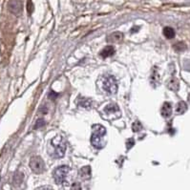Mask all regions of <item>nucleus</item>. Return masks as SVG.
I'll return each mask as SVG.
<instances>
[{
  "label": "nucleus",
  "mask_w": 190,
  "mask_h": 190,
  "mask_svg": "<svg viewBox=\"0 0 190 190\" xmlns=\"http://www.w3.org/2000/svg\"><path fill=\"white\" fill-rule=\"evenodd\" d=\"M50 146L52 148V152H50V155H52L54 158L59 159L64 156L66 151V142L62 137H54L50 142Z\"/></svg>",
  "instance_id": "obj_1"
},
{
  "label": "nucleus",
  "mask_w": 190,
  "mask_h": 190,
  "mask_svg": "<svg viewBox=\"0 0 190 190\" xmlns=\"http://www.w3.org/2000/svg\"><path fill=\"white\" fill-rule=\"evenodd\" d=\"M93 134L91 137V143L96 148H102L105 142H104V137L106 135V129L101 125H94L93 126Z\"/></svg>",
  "instance_id": "obj_2"
},
{
  "label": "nucleus",
  "mask_w": 190,
  "mask_h": 190,
  "mask_svg": "<svg viewBox=\"0 0 190 190\" xmlns=\"http://www.w3.org/2000/svg\"><path fill=\"white\" fill-rule=\"evenodd\" d=\"M70 173V168L66 165H61L59 167H58L57 169L54 171V182L58 184H67L68 182H67V178H68V175Z\"/></svg>",
  "instance_id": "obj_3"
},
{
  "label": "nucleus",
  "mask_w": 190,
  "mask_h": 190,
  "mask_svg": "<svg viewBox=\"0 0 190 190\" xmlns=\"http://www.w3.org/2000/svg\"><path fill=\"white\" fill-rule=\"evenodd\" d=\"M102 87H103V90L112 95V94H116L118 91V84H117V80L113 76H106L103 83H102Z\"/></svg>",
  "instance_id": "obj_4"
},
{
  "label": "nucleus",
  "mask_w": 190,
  "mask_h": 190,
  "mask_svg": "<svg viewBox=\"0 0 190 190\" xmlns=\"http://www.w3.org/2000/svg\"><path fill=\"white\" fill-rule=\"evenodd\" d=\"M30 167L33 173L40 174L45 170V163L38 156H33L30 160Z\"/></svg>",
  "instance_id": "obj_5"
},
{
  "label": "nucleus",
  "mask_w": 190,
  "mask_h": 190,
  "mask_svg": "<svg viewBox=\"0 0 190 190\" xmlns=\"http://www.w3.org/2000/svg\"><path fill=\"white\" fill-rule=\"evenodd\" d=\"M9 11L14 15H19L22 12V8H23V3L21 0H11L8 4Z\"/></svg>",
  "instance_id": "obj_6"
},
{
  "label": "nucleus",
  "mask_w": 190,
  "mask_h": 190,
  "mask_svg": "<svg viewBox=\"0 0 190 190\" xmlns=\"http://www.w3.org/2000/svg\"><path fill=\"white\" fill-rule=\"evenodd\" d=\"M166 86L169 90H171L173 92H177V91H179V88H180V82H179V80L176 79V77H171V79L167 81Z\"/></svg>",
  "instance_id": "obj_7"
},
{
  "label": "nucleus",
  "mask_w": 190,
  "mask_h": 190,
  "mask_svg": "<svg viewBox=\"0 0 190 190\" xmlns=\"http://www.w3.org/2000/svg\"><path fill=\"white\" fill-rule=\"evenodd\" d=\"M161 114L163 118H169L172 115V105L169 102H164L161 109Z\"/></svg>",
  "instance_id": "obj_8"
},
{
  "label": "nucleus",
  "mask_w": 190,
  "mask_h": 190,
  "mask_svg": "<svg viewBox=\"0 0 190 190\" xmlns=\"http://www.w3.org/2000/svg\"><path fill=\"white\" fill-rule=\"evenodd\" d=\"M123 39V33L120 32H115L113 33H111L107 37V41L108 42H119Z\"/></svg>",
  "instance_id": "obj_9"
},
{
  "label": "nucleus",
  "mask_w": 190,
  "mask_h": 190,
  "mask_svg": "<svg viewBox=\"0 0 190 190\" xmlns=\"http://www.w3.org/2000/svg\"><path fill=\"white\" fill-rule=\"evenodd\" d=\"M80 177L82 180H89L91 178V167L84 166L80 170Z\"/></svg>",
  "instance_id": "obj_10"
},
{
  "label": "nucleus",
  "mask_w": 190,
  "mask_h": 190,
  "mask_svg": "<svg viewBox=\"0 0 190 190\" xmlns=\"http://www.w3.org/2000/svg\"><path fill=\"white\" fill-rule=\"evenodd\" d=\"M115 52L116 51H115V48L113 46H107L104 49H102V51L99 53V54H100V57L106 58L112 57V55L115 54Z\"/></svg>",
  "instance_id": "obj_11"
},
{
  "label": "nucleus",
  "mask_w": 190,
  "mask_h": 190,
  "mask_svg": "<svg viewBox=\"0 0 190 190\" xmlns=\"http://www.w3.org/2000/svg\"><path fill=\"white\" fill-rule=\"evenodd\" d=\"M104 112H105L107 115H114L115 113H119V107H118L117 104L111 103V104L107 105V106L104 108Z\"/></svg>",
  "instance_id": "obj_12"
},
{
  "label": "nucleus",
  "mask_w": 190,
  "mask_h": 190,
  "mask_svg": "<svg viewBox=\"0 0 190 190\" xmlns=\"http://www.w3.org/2000/svg\"><path fill=\"white\" fill-rule=\"evenodd\" d=\"M163 35L167 39H172L175 37V31L171 27H165L163 29Z\"/></svg>",
  "instance_id": "obj_13"
},
{
  "label": "nucleus",
  "mask_w": 190,
  "mask_h": 190,
  "mask_svg": "<svg viewBox=\"0 0 190 190\" xmlns=\"http://www.w3.org/2000/svg\"><path fill=\"white\" fill-rule=\"evenodd\" d=\"M160 81H161V79H160L159 73L157 72V70H153L152 76H151V83L154 86H157V85L160 84Z\"/></svg>",
  "instance_id": "obj_14"
},
{
  "label": "nucleus",
  "mask_w": 190,
  "mask_h": 190,
  "mask_svg": "<svg viewBox=\"0 0 190 190\" xmlns=\"http://www.w3.org/2000/svg\"><path fill=\"white\" fill-rule=\"evenodd\" d=\"M187 110V105L184 101H180L178 104H177V107H176V112H177V114H184L185 113Z\"/></svg>",
  "instance_id": "obj_15"
},
{
  "label": "nucleus",
  "mask_w": 190,
  "mask_h": 190,
  "mask_svg": "<svg viewBox=\"0 0 190 190\" xmlns=\"http://www.w3.org/2000/svg\"><path fill=\"white\" fill-rule=\"evenodd\" d=\"M79 105L81 106L82 108L89 109V108H91V106H92V101H91L90 99H88V98L81 97V99L79 100Z\"/></svg>",
  "instance_id": "obj_16"
},
{
  "label": "nucleus",
  "mask_w": 190,
  "mask_h": 190,
  "mask_svg": "<svg viewBox=\"0 0 190 190\" xmlns=\"http://www.w3.org/2000/svg\"><path fill=\"white\" fill-rule=\"evenodd\" d=\"M23 174H22L21 172H16L14 176V184L15 185H19L22 181H23Z\"/></svg>",
  "instance_id": "obj_17"
},
{
  "label": "nucleus",
  "mask_w": 190,
  "mask_h": 190,
  "mask_svg": "<svg viewBox=\"0 0 190 190\" xmlns=\"http://www.w3.org/2000/svg\"><path fill=\"white\" fill-rule=\"evenodd\" d=\"M173 48L176 52H184L186 50V45L184 42H177L173 45Z\"/></svg>",
  "instance_id": "obj_18"
},
{
  "label": "nucleus",
  "mask_w": 190,
  "mask_h": 190,
  "mask_svg": "<svg viewBox=\"0 0 190 190\" xmlns=\"http://www.w3.org/2000/svg\"><path fill=\"white\" fill-rule=\"evenodd\" d=\"M132 129H133L134 132H140L142 129V126H141V124L140 123L139 121H137V122H134V123H133Z\"/></svg>",
  "instance_id": "obj_19"
},
{
  "label": "nucleus",
  "mask_w": 190,
  "mask_h": 190,
  "mask_svg": "<svg viewBox=\"0 0 190 190\" xmlns=\"http://www.w3.org/2000/svg\"><path fill=\"white\" fill-rule=\"evenodd\" d=\"M27 11L29 14H32L33 12V4L32 3L31 0H28V4H27Z\"/></svg>",
  "instance_id": "obj_20"
},
{
  "label": "nucleus",
  "mask_w": 190,
  "mask_h": 190,
  "mask_svg": "<svg viewBox=\"0 0 190 190\" xmlns=\"http://www.w3.org/2000/svg\"><path fill=\"white\" fill-rule=\"evenodd\" d=\"M44 125V119H39L37 121V123H36V126H35V129H37L41 126Z\"/></svg>",
  "instance_id": "obj_21"
},
{
  "label": "nucleus",
  "mask_w": 190,
  "mask_h": 190,
  "mask_svg": "<svg viewBox=\"0 0 190 190\" xmlns=\"http://www.w3.org/2000/svg\"><path fill=\"white\" fill-rule=\"evenodd\" d=\"M134 144H135V140H134L133 139H129V140H127V142H126L127 149H130L132 146H134Z\"/></svg>",
  "instance_id": "obj_22"
},
{
  "label": "nucleus",
  "mask_w": 190,
  "mask_h": 190,
  "mask_svg": "<svg viewBox=\"0 0 190 190\" xmlns=\"http://www.w3.org/2000/svg\"><path fill=\"white\" fill-rule=\"evenodd\" d=\"M71 190H81V185L79 183H75V184H73Z\"/></svg>",
  "instance_id": "obj_23"
},
{
  "label": "nucleus",
  "mask_w": 190,
  "mask_h": 190,
  "mask_svg": "<svg viewBox=\"0 0 190 190\" xmlns=\"http://www.w3.org/2000/svg\"><path fill=\"white\" fill-rule=\"evenodd\" d=\"M37 190H53V189L51 187H48V186H44V187H39Z\"/></svg>",
  "instance_id": "obj_24"
},
{
  "label": "nucleus",
  "mask_w": 190,
  "mask_h": 190,
  "mask_svg": "<svg viewBox=\"0 0 190 190\" xmlns=\"http://www.w3.org/2000/svg\"><path fill=\"white\" fill-rule=\"evenodd\" d=\"M188 100L190 101V93H189V95H188Z\"/></svg>",
  "instance_id": "obj_25"
}]
</instances>
